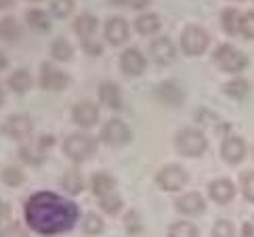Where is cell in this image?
<instances>
[{
	"mask_svg": "<svg viewBox=\"0 0 254 237\" xmlns=\"http://www.w3.org/2000/svg\"><path fill=\"white\" fill-rule=\"evenodd\" d=\"M25 221L30 229L40 235H57L63 231H69L78 221V206L74 202H67L57 193L40 191L32 195L23 208Z\"/></svg>",
	"mask_w": 254,
	"mask_h": 237,
	"instance_id": "obj_1",
	"label": "cell"
},
{
	"mask_svg": "<svg viewBox=\"0 0 254 237\" xmlns=\"http://www.w3.org/2000/svg\"><path fill=\"white\" fill-rule=\"evenodd\" d=\"M63 149H65L69 160L84 162V160H88L97 151V141L90 134L76 132V134H69L65 139V143H63Z\"/></svg>",
	"mask_w": 254,
	"mask_h": 237,
	"instance_id": "obj_2",
	"label": "cell"
},
{
	"mask_svg": "<svg viewBox=\"0 0 254 237\" xmlns=\"http://www.w3.org/2000/svg\"><path fill=\"white\" fill-rule=\"evenodd\" d=\"M206 145H208L206 136L195 128H185V130H181L179 136H177V149L183 153V156H189V158L204 153Z\"/></svg>",
	"mask_w": 254,
	"mask_h": 237,
	"instance_id": "obj_3",
	"label": "cell"
},
{
	"mask_svg": "<svg viewBox=\"0 0 254 237\" xmlns=\"http://www.w3.org/2000/svg\"><path fill=\"white\" fill-rule=\"evenodd\" d=\"M214 61L219 63V67L223 71H242L248 65V57L242 51L233 49L231 44H223L219 51L214 53Z\"/></svg>",
	"mask_w": 254,
	"mask_h": 237,
	"instance_id": "obj_4",
	"label": "cell"
},
{
	"mask_svg": "<svg viewBox=\"0 0 254 237\" xmlns=\"http://www.w3.org/2000/svg\"><path fill=\"white\" fill-rule=\"evenodd\" d=\"M34 124L30 120V116L25 114H15V116H8L4 124H2V134L8 136V139H15V141H21V139H28L32 134Z\"/></svg>",
	"mask_w": 254,
	"mask_h": 237,
	"instance_id": "obj_5",
	"label": "cell"
},
{
	"mask_svg": "<svg viewBox=\"0 0 254 237\" xmlns=\"http://www.w3.org/2000/svg\"><path fill=\"white\" fill-rule=\"evenodd\" d=\"M181 47L187 55H199L204 53L208 47V32L204 27L197 25H189L183 32V38H181Z\"/></svg>",
	"mask_w": 254,
	"mask_h": 237,
	"instance_id": "obj_6",
	"label": "cell"
},
{
	"mask_svg": "<svg viewBox=\"0 0 254 237\" xmlns=\"http://www.w3.org/2000/svg\"><path fill=\"white\" fill-rule=\"evenodd\" d=\"M69 84V76L65 71L57 69L51 63H42L40 65V86L44 90H63Z\"/></svg>",
	"mask_w": 254,
	"mask_h": 237,
	"instance_id": "obj_7",
	"label": "cell"
},
{
	"mask_svg": "<svg viewBox=\"0 0 254 237\" xmlns=\"http://www.w3.org/2000/svg\"><path fill=\"white\" fill-rule=\"evenodd\" d=\"M130 136H132L130 128L122 120H110L101 130V139L107 145H124L130 141Z\"/></svg>",
	"mask_w": 254,
	"mask_h": 237,
	"instance_id": "obj_8",
	"label": "cell"
},
{
	"mask_svg": "<svg viewBox=\"0 0 254 237\" xmlns=\"http://www.w3.org/2000/svg\"><path fill=\"white\" fill-rule=\"evenodd\" d=\"M187 183V172L181 166H166L158 172V185L166 191H179Z\"/></svg>",
	"mask_w": 254,
	"mask_h": 237,
	"instance_id": "obj_9",
	"label": "cell"
},
{
	"mask_svg": "<svg viewBox=\"0 0 254 237\" xmlns=\"http://www.w3.org/2000/svg\"><path fill=\"white\" fill-rule=\"evenodd\" d=\"M53 145L51 136H40L36 143H28L19 149V158L25 164H40L44 160V153H47V147Z\"/></svg>",
	"mask_w": 254,
	"mask_h": 237,
	"instance_id": "obj_10",
	"label": "cell"
},
{
	"mask_svg": "<svg viewBox=\"0 0 254 237\" xmlns=\"http://www.w3.org/2000/svg\"><path fill=\"white\" fill-rule=\"evenodd\" d=\"M71 118H74V122L78 126L90 128V126H95L99 120V107L93 101H80L74 107V112H71Z\"/></svg>",
	"mask_w": 254,
	"mask_h": 237,
	"instance_id": "obj_11",
	"label": "cell"
},
{
	"mask_svg": "<svg viewBox=\"0 0 254 237\" xmlns=\"http://www.w3.org/2000/svg\"><path fill=\"white\" fill-rule=\"evenodd\" d=\"M120 65L122 71L126 76H141L143 69H145V57L139 49H128L122 53V59H120Z\"/></svg>",
	"mask_w": 254,
	"mask_h": 237,
	"instance_id": "obj_12",
	"label": "cell"
},
{
	"mask_svg": "<svg viewBox=\"0 0 254 237\" xmlns=\"http://www.w3.org/2000/svg\"><path fill=\"white\" fill-rule=\"evenodd\" d=\"M151 59L160 63V65H166V63H172L177 57V51H175V44H172L168 38H158L151 42Z\"/></svg>",
	"mask_w": 254,
	"mask_h": 237,
	"instance_id": "obj_13",
	"label": "cell"
},
{
	"mask_svg": "<svg viewBox=\"0 0 254 237\" xmlns=\"http://www.w3.org/2000/svg\"><path fill=\"white\" fill-rule=\"evenodd\" d=\"M221 153L229 164H238L244 160V156H246V145H244V141L240 136H227L223 141Z\"/></svg>",
	"mask_w": 254,
	"mask_h": 237,
	"instance_id": "obj_14",
	"label": "cell"
},
{
	"mask_svg": "<svg viewBox=\"0 0 254 237\" xmlns=\"http://www.w3.org/2000/svg\"><path fill=\"white\" fill-rule=\"evenodd\" d=\"M105 36L114 47L126 42V38H128V23H126L122 17H112V19L105 23Z\"/></svg>",
	"mask_w": 254,
	"mask_h": 237,
	"instance_id": "obj_15",
	"label": "cell"
},
{
	"mask_svg": "<svg viewBox=\"0 0 254 237\" xmlns=\"http://www.w3.org/2000/svg\"><path fill=\"white\" fill-rule=\"evenodd\" d=\"M183 88H181L177 82H162L158 86V99L166 105H181L183 101Z\"/></svg>",
	"mask_w": 254,
	"mask_h": 237,
	"instance_id": "obj_16",
	"label": "cell"
},
{
	"mask_svg": "<svg viewBox=\"0 0 254 237\" xmlns=\"http://www.w3.org/2000/svg\"><path fill=\"white\" fill-rule=\"evenodd\" d=\"M99 99H101V103L110 109L122 107V93L114 82H103V84L99 86Z\"/></svg>",
	"mask_w": 254,
	"mask_h": 237,
	"instance_id": "obj_17",
	"label": "cell"
},
{
	"mask_svg": "<svg viewBox=\"0 0 254 237\" xmlns=\"http://www.w3.org/2000/svg\"><path fill=\"white\" fill-rule=\"evenodd\" d=\"M235 195V187L231 180H227V178H219V180H214V183L210 185V197L214 199V202H219V204H227V202H231Z\"/></svg>",
	"mask_w": 254,
	"mask_h": 237,
	"instance_id": "obj_18",
	"label": "cell"
},
{
	"mask_svg": "<svg viewBox=\"0 0 254 237\" xmlns=\"http://www.w3.org/2000/svg\"><path fill=\"white\" fill-rule=\"evenodd\" d=\"M90 187H93V193L103 197L107 193H114L116 189V178L110 177L107 172H97V175L93 177V180H90Z\"/></svg>",
	"mask_w": 254,
	"mask_h": 237,
	"instance_id": "obj_19",
	"label": "cell"
},
{
	"mask_svg": "<svg viewBox=\"0 0 254 237\" xmlns=\"http://www.w3.org/2000/svg\"><path fill=\"white\" fill-rule=\"evenodd\" d=\"M177 208L185 214H197L204 210V199L199 193H187L177 202Z\"/></svg>",
	"mask_w": 254,
	"mask_h": 237,
	"instance_id": "obj_20",
	"label": "cell"
},
{
	"mask_svg": "<svg viewBox=\"0 0 254 237\" xmlns=\"http://www.w3.org/2000/svg\"><path fill=\"white\" fill-rule=\"evenodd\" d=\"M19 36H21V27L13 17H2V19H0V40L17 42Z\"/></svg>",
	"mask_w": 254,
	"mask_h": 237,
	"instance_id": "obj_21",
	"label": "cell"
},
{
	"mask_svg": "<svg viewBox=\"0 0 254 237\" xmlns=\"http://www.w3.org/2000/svg\"><path fill=\"white\" fill-rule=\"evenodd\" d=\"M74 30H76V34L80 36V38H84V40H88L90 36L95 34V30H97V17H93V15H88V13H84V15H80L78 19L74 21Z\"/></svg>",
	"mask_w": 254,
	"mask_h": 237,
	"instance_id": "obj_22",
	"label": "cell"
},
{
	"mask_svg": "<svg viewBox=\"0 0 254 237\" xmlns=\"http://www.w3.org/2000/svg\"><path fill=\"white\" fill-rule=\"evenodd\" d=\"M134 27L137 32L143 34V36H149L153 32L160 30V17L156 13H145V15H139L137 21H134Z\"/></svg>",
	"mask_w": 254,
	"mask_h": 237,
	"instance_id": "obj_23",
	"label": "cell"
},
{
	"mask_svg": "<svg viewBox=\"0 0 254 237\" xmlns=\"http://www.w3.org/2000/svg\"><path fill=\"white\" fill-rule=\"evenodd\" d=\"M8 86L15 93H25L32 86V76L28 69H15L11 76H8Z\"/></svg>",
	"mask_w": 254,
	"mask_h": 237,
	"instance_id": "obj_24",
	"label": "cell"
},
{
	"mask_svg": "<svg viewBox=\"0 0 254 237\" xmlns=\"http://www.w3.org/2000/svg\"><path fill=\"white\" fill-rule=\"evenodd\" d=\"M25 21H28V25L36 32H47L51 27L49 15L44 11H40V8H32V11L25 13Z\"/></svg>",
	"mask_w": 254,
	"mask_h": 237,
	"instance_id": "obj_25",
	"label": "cell"
},
{
	"mask_svg": "<svg viewBox=\"0 0 254 237\" xmlns=\"http://www.w3.org/2000/svg\"><path fill=\"white\" fill-rule=\"evenodd\" d=\"M71 53H74V49H71V44L65 38L53 40V44H51V57L55 61H69Z\"/></svg>",
	"mask_w": 254,
	"mask_h": 237,
	"instance_id": "obj_26",
	"label": "cell"
},
{
	"mask_svg": "<svg viewBox=\"0 0 254 237\" xmlns=\"http://www.w3.org/2000/svg\"><path fill=\"white\" fill-rule=\"evenodd\" d=\"M240 19H242V15L238 8H225L223 11V30L233 36V34H238L240 32Z\"/></svg>",
	"mask_w": 254,
	"mask_h": 237,
	"instance_id": "obj_27",
	"label": "cell"
},
{
	"mask_svg": "<svg viewBox=\"0 0 254 237\" xmlns=\"http://www.w3.org/2000/svg\"><path fill=\"white\" fill-rule=\"evenodd\" d=\"M61 185L65 187V191H69V193H80L84 180H82V175H80L78 170H69L67 175L61 178Z\"/></svg>",
	"mask_w": 254,
	"mask_h": 237,
	"instance_id": "obj_28",
	"label": "cell"
},
{
	"mask_svg": "<svg viewBox=\"0 0 254 237\" xmlns=\"http://www.w3.org/2000/svg\"><path fill=\"white\" fill-rule=\"evenodd\" d=\"M168 237H197V229L191 223H175L168 229Z\"/></svg>",
	"mask_w": 254,
	"mask_h": 237,
	"instance_id": "obj_29",
	"label": "cell"
},
{
	"mask_svg": "<svg viewBox=\"0 0 254 237\" xmlns=\"http://www.w3.org/2000/svg\"><path fill=\"white\" fill-rule=\"evenodd\" d=\"M2 180H4V185H8V187H17V185L23 183V172L17 166H6L2 170Z\"/></svg>",
	"mask_w": 254,
	"mask_h": 237,
	"instance_id": "obj_30",
	"label": "cell"
},
{
	"mask_svg": "<svg viewBox=\"0 0 254 237\" xmlns=\"http://www.w3.org/2000/svg\"><path fill=\"white\" fill-rule=\"evenodd\" d=\"M101 208H103L107 214H118V212H120V208H122L120 195H116V193L103 195V197H101Z\"/></svg>",
	"mask_w": 254,
	"mask_h": 237,
	"instance_id": "obj_31",
	"label": "cell"
},
{
	"mask_svg": "<svg viewBox=\"0 0 254 237\" xmlns=\"http://www.w3.org/2000/svg\"><path fill=\"white\" fill-rule=\"evenodd\" d=\"M74 8V0H51V11L55 17H67Z\"/></svg>",
	"mask_w": 254,
	"mask_h": 237,
	"instance_id": "obj_32",
	"label": "cell"
},
{
	"mask_svg": "<svg viewBox=\"0 0 254 237\" xmlns=\"http://www.w3.org/2000/svg\"><path fill=\"white\" fill-rule=\"evenodd\" d=\"M225 90H227V95H231L235 99H242V97L248 95V82L246 80H233L225 86Z\"/></svg>",
	"mask_w": 254,
	"mask_h": 237,
	"instance_id": "obj_33",
	"label": "cell"
},
{
	"mask_svg": "<svg viewBox=\"0 0 254 237\" xmlns=\"http://www.w3.org/2000/svg\"><path fill=\"white\" fill-rule=\"evenodd\" d=\"M84 231L90 233V235H97V233H101L103 231V221H101V216H97V214H86L84 218Z\"/></svg>",
	"mask_w": 254,
	"mask_h": 237,
	"instance_id": "obj_34",
	"label": "cell"
},
{
	"mask_svg": "<svg viewBox=\"0 0 254 237\" xmlns=\"http://www.w3.org/2000/svg\"><path fill=\"white\" fill-rule=\"evenodd\" d=\"M124 225H126V231H128L130 235H137V233H141V229H143L141 216H139V212H134V210H130L128 214H126Z\"/></svg>",
	"mask_w": 254,
	"mask_h": 237,
	"instance_id": "obj_35",
	"label": "cell"
},
{
	"mask_svg": "<svg viewBox=\"0 0 254 237\" xmlns=\"http://www.w3.org/2000/svg\"><path fill=\"white\" fill-rule=\"evenodd\" d=\"M240 32H242L244 38L254 40V13L242 15V19H240Z\"/></svg>",
	"mask_w": 254,
	"mask_h": 237,
	"instance_id": "obj_36",
	"label": "cell"
},
{
	"mask_svg": "<svg viewBox=\"0 0 254 237\" xmlns=\"http://www.w3.org/2000/svg\"><path fill=\"white\" fill-rule=\"evenodd\" d=\"M242 187H244V195H246V199L254 202V172L242 175Z\"/></svg>",
	"mask_w": 254,
	"mask_h": 237,
	"instance_id": "obj_37",
	"label": "cell"
},
{
	"mask_svg": "<svg viewBox=\"0 0 254 237\" xmlns=\"http://www.w3.org/2000/svg\"><path fill=\"white\" fill-rule=\"evenodd\" d=\"M212 237H233V225L229 221H219L212 229Z\"/></svg>",
	"mask_w": 254,
	"mask_h": 237,
	"instance_id": "obj_38",
	"label": "cell"
},
{
	"mask_svg": "<svg viewBox=\"0 0 254 237\" xmlns=\"http://www.w3.org/2000/svg\"><path fill=\"white\" fill-rule=\"evenodd\" d=\"M0 237H30L19 225H8L4 229H0Z\"/></svg>",
	"mask_w": 254,
	"mask_h": 237,
	"instance_id": "obj_39",
	"label": "cell"
},
{
	"mask_svg": "<svg viewBox=\"0 0 254 237\" xmlns=\"http://www.w3.org/2000/svg\"><path fill=\"white\" fill-rule=\"evenodd\" d=\"M84 51L88 53V55H93V57H95V55H101V51H103V47H101V44H99V42H95V40H84Z\"/></svg>",
	"mask_w": 254,
	"mask_h": 237,
	"instance_id": "obj_40",
	"label": "cell"
},
{
	"mask_svg": "<svg viewBox=\"0 0 254 237\" xmlns=\"http://www.w3.org/2000/svg\"><path fill=\"white\" fill-rule=\"evenodd\" d=\"M8 214H11V208H8L6 202H2V199H0V223H4L6 218H8Z\"/></svg>",
	"mask_w": 254,
	"mask_h": 237,
	"instance_id": "obj_41",
	"label": "cell"
},
{
	"mask_svg": "<svg viewBox=\"0 0 254 237\" xmlns=\"http://www.w3.org/2000/svg\"><path fill=\"white\" fill-rule=\"evenodd\" d=\"M151 2V0H126V4L132 6V8H145Z\"/></svg>",
	"mask_w": 254,
	"mask_h": 237,
	"instance_id": "obj_42",
	"label": "cell"
},
{
	"mask_svg": "<svg viewBox=\"0 0 254 237\" xmlns=\"http://www.w3.org/2000/svg\"><path fill=\"white\" fill-rule=\"evenodd\" d=\"M242 235H244V237H254V227H252V225H244Z\"/></svg>",
	"mask_w": 254,
	"mask_h": 237,
	"instance_id": "obj_43",
	"label": "cell"
},
{
	"mask_svg": "<svg viewBox=\"0 0 254 237\" xmlns=\"http://www.w3.org/2000/svg\"><path fill=\"white\" fill-rule=\"evenodd\" d=\"M6 63H8V59H6V55H4V53H0V71H2V69L6 67Z\"/></svg>",
	"mask_w": 254,
	"mask_h": 237,
	"instance_id": "obj_44",
	"label": "cell"
},
{
	"mask_svg": "<svg viewBox=\"0 0 254 237\" xmlns=\"http://www.w3.org/2000/svg\"><path fill=\"white\" fill-rule=\"evenodd\" d=\"M13 4H15V0H0V8H8Z\"/></svg>",
	"mask_w": 254,
	"mask_h": 237,
	"instance_id": "obj_45",
	"label": "cell"
},
{
	"mask_svg": "<svg viewBox=\"0 0 254 237\" xmlns=\"http://www.w3.org/2000/svg\"><path fill=\"white\" fill-rule=\"evenodd\" d=\"M112 4H118V6H124L126 0H112Z\"/></svg>",
	"mask_w": 254,
	"mask_h": 237,
	"instance_id": "obj_46",
	"label": "cell"
},
{
	"mask_svg": "<svg viewBox=\"0 0 254 237\" xmlns=\"http://www.w3.org/2000/svg\"><path fill=\"white\" fill-rule=\"evenodd\" d=\"M2 101H4V93H2V88H0V105H2Z\"/></svg>",
	"mask_w": 254,
	"mask_h": 237,
	"instance_id": "obj_47",
	"label": "cell"
},
{
	"mask_svg": "<svg viewBox=\"0 0 254 237\" xmlns=\"http://www.w3.org/2000/svg\"><path fill=\"white\" fill-rule=\"evenodd\" d=\"M32 2H38V0H32Z\"/></svg>",
	"mask_w": 254,
	"mask_h": 237,
	"instance_id": "obj_48",
	"label": "cell"
}]
</instances>
